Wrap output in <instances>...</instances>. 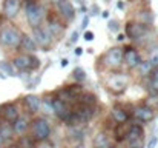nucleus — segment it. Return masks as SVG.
Wrapping results in <instances>:
<instances>
[{
    "mask_svg": "<svg viewBox=\"0 0 158 148\" xmlns=\"http://www.w3.org/2000/svg\"><path fill=\"white\" fill-rule=\"evenodd\" d=\"M107 28H109V31H112V33H118V29H120V25H118V22H117V20H109V25H107Z\"/></svg>",
    "mask_w": 158,
    "mask_h": 148,
    "instance_id": "obj_36",
    "label": "nucleus"
},
{
    "mask_svg": "<svg viewBox=\"0 0 158 148\" xmlns=\"http://www.w3.org/2000/svg\"><path fill=\"white\" fill-rule=\"evenodd\" d=\"M68 62H69L68 59H63V60H61V66H66V65H68Z\"/></svg>",
    "mask_w": 158,
    "mask_h": 148,
    "instance_id": "obj_45",
    "label": "nucleus"
},
{
    "mask_svg": "<svg viewBox=\"0 0 158 148\" xmlns=\"http://www.w3.org/2000/svg\"><path fill=\"white\" fill-rule=\"evenodd\" d=\"M132 117L135 119L137 123L144 125V123H149V122H152V120L155 119V110H152L151 106L141 103V105H138V106L134 108Z\"/></svg>",
    "mask_w": 158,
    "mask_h": 148,
    "instance_id": "obj_8",
    "label": "nucleus"
},
{
    "mask_svg": "<svg viewBox=\"0 0 158 148\" xmlns=\"http://www.w3.org/2000/svg\"><path fill=\"white\" fill-rule=\"evenodd\" d=\"M35 141L31 136H20V139L17 141V147L19 148H35Z\"/></svg>",
    "mask_w": 158,
    "mask_h": 148,
    "instance_id": "obj_29",
    "label": "nucleus"
},
{
    "mask_svg": "<svg viewBox=\"0 0 158 148\" xmlns=\"http://www.w3.org/2000/svg\"><path fill=\"white\" fill-rule=\"evenodd\" d=\"M143 137H144V128H143V125L132 123L131 128H129V131H127V136H126V141L124 142H129V145L141 147Z\"/></svg>",
    "mask_w": 158,
    "mask_h": 148,
    "instance_id": "obj_10",
    "label": "nucleus"
},
{
    "mask_svg": "<svg viewBox=\"0 0 158 148\" xmlns=\"http://www.w3.org/2000/svg\"><path fill=\"white\" fill-rule=\"evenodd\" d=\"M137 70H138V73H140V76H141V77H148V76H151V73H152L154 66L149 63V60H141V62L138 63Z\"/></svg>",
    "mask_w": 158,
    "mask_h": 148,
    "instance_id": "obj_28",
    "label": "nucleus"
},
{
    "mask_svg": "<svg viewBox=\"0 0 158 148\" xmlns=\"http://www.w3.org/2000/svg\"><path fill=\"white\" fill-rule=\"evenodd\" d=\"M31 37L34 39V42L37 43V47L42 48L43 51H49V49L52 48L54 40H55L45 25H40V26L32 28V34H31Z\"/></svg>",
    "mask_w": 158,
    "mask_h": 148,
    "instance_id": "obj_5",
    "label": "nucleus"
},
{
    "mask_svg": "<svg viewBox=\"0 0 158 148\" xmlns=\"http://www.w3.org/2000/svg\"><path fill=\"white\" fill-rule=\"evenodd\" d=\"M40 110H42V113H43L45 116L52 114V96H51V94H48V96H45V97L42 99Z\"/></svg>",
    "mask_w": 158,
    "mask_h": 148,
    "instance_id": "obj_27",
    "label": "nucleus"
},
{
    "mask_svg": "<svg viewBox=\"0 0 158 148\" xmlns=\"http://www.w3.org/2000/svg\"><path fill=\"white\" fill-rule=\"evenodd\" d=\"M77 103H81V105H92V106H95V105H97V96H95L94 93L83 91V93L77 97Z\"/></svg>",
    "mask_w": 158,
    "mask_h": 148,
    "instance_id": "obj_24",
    "label": "nucleus"
},
{
    "mask_svg": "<svg viewBox=\"0 0 158 148\" xmlns=\"http://www.w3.org/2000/svg\"><path fill=\"white\" fill-rule=\"evenodd\" d=\"M83 37H85V40H88V42H91V40H94V33H91V31H85V34H83Z\"/></svg>",
    "mask_w": 158,
    "mask_h": 148,
    "instance_id": "obj_38",
    "label": "nucleus"
},
{
    "mask_svg": "<svg viewBox=\"0 0 158 148\" xmlns=\"http://www.w3.org/2000/svg\"><path fill=\"white\" fill-rule=\"evenodd\" d=\"M0 70H2L5 74H8V76H15V70H14L12 63H9V62L2 60V62H0Z\"/></svg>",
    "mask_w": 158,
    "mask_h": 148,
    "instance_id": "obj_33",
    "label": "nucleus"
},
{
    "mask_svg": "<svg viewBox=\"0 0 158 148\" xmlns=\"http://www.w3.org/2000/svg\"><path fill=\"white\" fill-rule=\"evenodd\" d=\"M110 116H112V119H114L115 123H123V122H126V120L131 119L129 113H127L123 106H120V105L112 106V110H110Z\"/></svg>",
    "mask_w": 158,
    "mask_h": 148,
    "instance_id": "obj_22",
    "label": "nucleus"
},
{
    "mask_svg": "<svg viewBox=\"0 0 158 148\" xmlns=\"http://www.w3.org/2000/svg\"><path fill=\"white\" fill-rule=\"evenodd\" d=\"M149 63H151L154 68H155V66H158V47L151 51V56H149Z\"/></svg>",
    "mask_w": 158,
    "mask_h": 148,
    "instance_id": "obj_35",
    "label": "nucleus"
},
{
    "mask_svg": "<svg viewBox=\"0 0 158 148\" xmlns=\"http://www.w3.org/2000/svg\"><path fill=\"white\" fill-rule=\"evenodd\" d=\"M25 16H26L28 25L32 29L35 26L43 25V20L46 17V9L37 0H28L26 2V6H25Z\"/></svg>",
    "mask_w": 158,
    "mask_h": 148,
    "instance_id": "obj_1",
    "label": "nucleus"
},
{
    "mask_svg": "<svg viewBox=\"0 0 158 148\" xmlns=\"http://www.w3.org/2000/svg\"><path fill=\"white\" fill-rule=\"evenodd\" d=\"M31 59H32V54L20 52L12 59L11 63H12L14 70H17V71H31Z\"/></svg>",
    "mask_w": 158,
    "mask_h": 148,
    "instance_id": "obj_14",
    "label": "nucleus"
},
{
    "mask_svg": "<svg viewBox=\"0 0 158 148\" xmlns=\"http://www.w3.org/2000/svg\"><path fill=\"white\" fill-rule=\"evenodd\" d=\"M29 131H31V137L35 142H43V141L49 139L52 128H51V123L46 119V116H37L32 119V122L29 125Z\"/></svg>",
    "mask_w": 158,
    "mask_h": 148,
    "instance_id": "obj_2",
    "label": "nucleus"
},
{
    "mask_svg": "<svg viewBox=\"0 0 158 148\" xmlns=\"http://www.w3.org/2000/svg\"><path fill=\"white\" fill-rule=\"evenodd\" d=\"M102 16H103V19H107V17H109V11H103Z\"/></svg>",
    "mask_w": 158,
    "mask_h": 148,
    "instance_id": "obj_46",
    "label": "nucleus"
},
{
    "mask_svg": "<svg viewBox=\"0 0 158 148\" xmlns=\"http://www.w3.org/2000/svg\"><path fill=\"white\" fill-rule=\"evenodd\" d=\"M78 40V31H74L72 34H71V39H69V42H68V47L69 45H75V42Z\"/></svg>",
    "mask_w": 158,
    "mask_h": 148,
    "instance_id": "obj_37",
    "label": "nucleus"
},
{
    "mask_svg": "<svg viewBox=\"0 0 158 148\" xmlns=\"http://www.w3.org/2000/svg\"><path fill=\"white\" fill-rule=\"evenodd\" d=\"M3 144H5V139H3V137H2V134H0V147H2Z\"/></svg>",
    "mask_w": 158,
    "mask_h": 148,
    "instance_id": "obj_48",
    "label": "nucleus"
},
{
    "mask_svg": "<svg viewBox=\"0 0 158 148\" xmlns=\"http://www.w3.org/2000/svg\"><path fill=\"white\" fill-rule=\"evenodd\" d=\"M131 125H132L131 119L123 122V123H117L115 125V128H114V139H115V142L121 144V142L126 141V136H127V131H129Z\"/></svg>",
    "mask_w": 158,
    "mask_h": 148,
    "instance_id": "obj_20",
    "label": "nucleus"
},
{
    "mask_svg": "<svg viewBox=\"0 0 158 148\" xmlns=\"http://www.w3.org/2000/svg\"><path fill=\"white\" fill-rule=\"evenodd\" d=\"M42 2H49V0H42Z\"/></svg>",
    "mask_w": 158,
    "mask_h": 148,
    "instance_id": "obj_53",
    "label": "nucleus"
},
{
    "mask_svg": "<svg viewBox=\"0 0 158 148\" xmlns=\"http://www.w3.org/2000/svg\"><path fill=\"white\" fill-rule=\"evenodd\" d=\"M22 36L23 33L14 25H5L0 28V43L5 48L19 49Z\"/></svg>",
    "mask_w": 158,
    "mask_h": 148,
    "instance_id": "obj_3",
    "label": "nucleus"
},
{
    "mask_svg": "<svg viewBox=\"0 0 158 148\" xmlns=\"http://www.w3.org/2000/svg\"><path fill=\"white\" fill-rule=\"evenodd\" d=\"M158 144V137L157 136H154L152 139H151V142H149V145H148V148H155V145Z\"/></svg>",
    "mask_w": 158,
    "mask_h": 148,
    "instance_id": "obj_40",
    "label": "nucleus"
},
{
    "mask_svg": "<svg viewBox=\"0 0 158 148\" xmlns=\"http://www.w3.org/2000/svg\"><path fill=\"white\" fill-rule=\"evenodd\" d=\"M144 105L151 106L152 110H158V93L148 94V97H146V100H144Z\"/></svg>",
    "mask_w": 158,
    "mask_h": 148,
    "instance_id": "obj_32",
    "label": "nucleus"
},
{
    "mask_svg": "<svg viewBox=\"0 0 158 148\" xmlns=\"http://www.w3.org/2000/svg\"><path fill=\"white\" fill-rule=\"evenodd\" d=\"M92 145H94V148H112L109 134H107L106 131H98V133L94 136Z\"/></svg>",
    "mask_w": 158,
    "mask_h": 148,
    "instance_id": "obj_23",
    "label": "nucleus"
},
{
    "mask_svg": "<svg viewBox=\"0 0 158 148\" xmlns=\"http://www.w3.org/2000/svg\"><path fill=\"white\" fill-rule=\"evenodd\" d=\"M0 111H2V106H0Z\"/></svg>",
    "mask_w": 158,
    "mask_h": 148,
    "instance_id": "obj_55",
    "label": "nucleus"
},
{
    "mask_svg": "<svg viewBox=\"0 0 158 148\" xmlns=\"http://www.w3.org/2000/svg\"><path fill=\"white\" fill-rule=\"evenodd\" d=\"M127 148H143V147H137V145H129Z\"/></svg>",
    "mask_w": 158,
    "mask_h": 148,
    "instance_id": "obj_50",
    "label": "nucleus"
},
{
    "mask_svg": "<svg viewBox=\"0 0 158 148\" xmlns=\"http://www.w3.org/2000/svg\"><path fill=\"white\" fill-rule=\"evenodd\" d=\"M0 114L3 116V120L12 123V122L20 116V110H19V106H17L15 103H5V105L2 106Z\"/></svg>",
    "mask_w": 158,
    "mask_h": 148,
    "instance_id": "obj_18",
    "label": "nucleus"
},
{
    "mask_svg": "<svg viewBox=\"0 0 158 148\" xmlns=\"http://www.w3.org/2000/svg\"><path fill=\"white\" fill-rule=\"evenodd\" d=\"M39 148H55V147H54L51 142H48V141H43V142H40V147H39Z\"/></svg>",
    "mask_w": 158,
    "mask_h": 148,
    "instance_id": "obj_39",
    "label": "nucleus"
},
{
    "mask_svg": "<svg viewBox=\"0 0 158 148\" xmlns=\"http://www.w3.org/2000/svg\"><path fill=\"white\" fill-rule=\"evenodd\" d=\"M123 6H124V5H123V3H121V2H118V3H117V8H120V9H121V8H123Z\"/></svg>",
    "mask_w": 158,
    "mask_h": 148,
    "instance_id": "obj_47",
    "label": "nucleus"
},
{
    "mask_svg": "<svg viewBox=\"0 0 158 148\" xmlns=\"http://www.w3.org/2000/svg\"><path fill=\"white\" fill-rule=\"evenodd\" d=\"M124 39H126V36H124V34H117V40H118V42H123Z\"/></svg>",
    "mask_w": 158,
    "mask_h": 148,
    "instance_id": "obj_41",
    "label": "nucleus"
},
{
    "mask_svg": "<svg viewBox=\"0 0 158 148\" xmlns=\"http://www.w3.org/2000/svg\"><path fill=\"white\" fill-rule=\"evenodd\" d=\"M105 2H109V0H105Z\"/></svg>",
    "mask_w": 158,
    "mask_h": 148,
    "instance_id": "obj_56",
    "label": "nucleus"
},
{
    "mask_svg": "<svg viewBox=\"0 0 158 148\" xmlns=\"http://www.w3.org/2000/svg\"><path fill=\"white\" fill-rule=\"evenodd\" d=\"M106 87L115 96L123 94L127 90V87H129V76L126 73H121V71H114L106 79Z\"/></svg>",
    "mask_w": 158,
    "mask_h": 148,
    "instance_id": "obj_4",
    "label": "nucleus"
},
{
    "mask_svg": "<svg viewBox=\"0 0 158 148\" xmlns=\"http://www.w3.org/2000/svg\"><path fill=\"white\" fill-rule=\"evenodd\" d=\"M63 122H64V125H66V127H69V128H78L80 125H83V123H81V120H80V117L77 116V113H75L74 110L68 114V117H66Z\"/></svg>",
    "mask_w": 158,
    "mask_h": 148,
    "instance_id": "obj_25",
    "label": "nucleus"
},
{
    "mask_svg": "<svg viewBox=\"0 0 158 148\" xmlns=\"http://www.w3.org/2000/svg\"><path fill=\"white\" fill-rule=\"evenodd\" d=\"M8 148H19V147H17V144H11V145H8Z\"/></svg>",
    "mask_w": 158,
    "mask_h": 148,
    "instance_id": "obj_49",
    "label": "nucleus"
},
{
    "mask_svg": "<svg viewBox=\"0 0 158 148\" xmlns=\"http://www.w3.org/2000/svg\"><path fill=\"white\" fill-rule=\"evenodd\" d=\"M103 65L109 71H118L123 65V48L112 47L107 49V52L103 56Z\"/></svg>",
    "mask_w": 158,
    "mask_h": 148,
    "instance_id": "obj_6",
    "label": "nucleus"
},
{
    "mask_svg": "<svg viewBox=\"0 0 158 148\" xmlns=\"http://www.w3.org/2000/svg\"><path fill=\"white\" fill-rule=\"evenodd\" d=\"M92 14H94V16H95V14H98V6H97V5H94V6H92Z\"/></svg>",
    "mask_w": 158,
    "mask_h": 148,
    "instance_id": "obj_42",
    "label": "nucleus"
},
{
    "mask_svg": "<svg viewBox=\"0 0 158 148\" xmlns=\"http://www.w3.org/2000/svg\"><path fill=\"white\" fill-rule=\"evenodd\" d=\"M75 148H85V147H83V145H77Z\"/></svg>",
    "mask_w": 158,
    "mask_h": 148,
    "instance_id": "obj_52",
    "label": "nucleus"
},
{
    "mask_svg": "<svg viewBox=\"0 0 158 148\" xmlns=\"http://www.w3.org/2000/svg\"><path fill=\"white\" fill-rule=\"evenodd\" d=\"M140 62H141V56H140L138 49L135 48V47H126V48H123V63L129 70H135Z\"/></svg>",
    "mask_w": 158,
    "mask_h": 148,
    "instance_id": "obj_9",
    "label": "nucleus"
},
{
    "mask_svg": "<svg viewBox=\"0 0 158 148\" xmlns=\"http://www.w3.org/2000/svg\"><path fill=\"white\" fill-rule=\"evenodd\" d=\"M40 103H42V97L37 94H28L23 97V105L31 114H35L40 111Z\"/></svg>",
    "mask_w": 158,
    "mask_h": 148,
    "instance_id": "obj_19",
    "label": "nucleus"
},
{
    "mask_svg": "<svg viewBox=\"0 0 158 148\" xmlns=\"http://www.w3.org/2000/svg\"><path fill=\"white\" fill-rule=\"evenodd\" d=\"M77 116L80 117L81 123H88L89 120H92V117L95 116V106L92 105H81V103H75V106L72 108Z\"/></svg>",
    "mask_w": 158,
    "mask_h": 148,
    "instance_id": "obj_15",
    "label": "nucleus"
},
{
    "mask_svg": "<svg viewBox=\"0 0 158 148\" xmlns=\"http://www.w3.org/2000/svg\"><path fill=\"white\" fill-rule=\"evenodd\" d=\"M75 54H77V56L83 54V49H81V48H75Z\"/></svg>",
    "mask_w": 158,
    "mask_h": 148,
    "instance_id": "obj_44",
    "label": "nucleus"
},
{
    "mask_svg": "<svg viewBox=\"0 0 158 148\" xmlns=\"http://www.w3.org/2000/svg\"><path fill=\"white\" fill-rule=\"evenodd\" d=\"M46 28H48V31L51 33V36H52L54 39H60L63 34H64V31H66V26L55 17V16H48V19H46Z\"/></svg>",
    "mask_w": 158,
    "mask_h": 148,
    "instance_id": "obj_12",
    "label": "nucleus"
},
{
    "mask_svg": "<svg viewBox=\"0 0 158 148\" xmlns=\"http://www.w3.org/2000/svg\"><path fill=\"white\" fill-rule=\"evenodd\" d=\"M64 88L68 90V93H69L72 97L75 99V100H77V97H78V96L85 91L83 85H81V83H77V82H75V83H72V85H68V87H64Z\"/></svg>",
    "mask_w": 158,
    "mask_h": 148,
    "instance_id": "obj_30",
    "label": "nucleus"
},
{
    "mask_svg": "<svg viewBox=\"0 0 158 148\" xmlns=\"http://www.w3.org/2000/svg\"><path fill=\"white\" fill-rule=\"evenodd\" d=\"M88 22H89V19H88V17H85V20H83V25H81V26H83V28H86V26H88Z\"/></svg>",
    "mask_w": 158,
    "mask_h": 148,
    "instance_id": "obj_43",
    "label": "nucleus"
},
{
    "mask_svg": "<svg viewBox=\"0 0 158 148\" xmlns=\"http://www.w3.org/2000/svg\"><path fill=\"white\" fill-rule=\"evenodd\" d=\"M19 49H22L23 52H28V54H34L39 49V47H37V43L34 42V39L29 34H23L22 40H20V45H19Z\"/></svg>",
    "mask_w": 158,
    "mask_h": 148,
    "instance_id": "obj_21",
    "label": "nucleus"
},
{
    "mask_svg": "<svg viewBox=\"0 0 158 148\" xmlns=\"http://www.w3.org/2000/svg\"><path fill=\"white\" fill-rule=\"evenodd\" d=\"M138 22H141V23H144V25H151V23H152V12H151V11H141Z\"/></svg>",
    "mask_w": 158,
    "mask_h": 148,
    "instance_id": "obj_34",
    "label": "nucleus"
},
{
    "mask_svg": "<svg viewBox=\"0 0 158 148\" xmlns=\"http://www.w3.org/2000/svg\"><path fill=\"white\" fill-rule=\"evenodd\" d=\"M148 29H149V25H144L138 20H132V22L126 23V34L124 36L127 39H131L132 42H138Z\"/></svg>",
    "mask_w": 158,
    "mask_h": 148,
    "instance_id": "obj_7",
    "label": "nucleus"
},
{
    "mask_svg": "<svg viewBox=\"0 0 158 148\" xmlns=\"http://www.w3.org/2000/svg\"><path fill=\"white\" fill-rule=\"evenodd\" d=\"M55 8L64 22H72L75 19V8L71 3V0H60L55 3Z\"/></svg>",
    "mask_w": 158,
    "mask_h": 148,
    "instance_id": "obj_11",
    "label": "nucleus"
},
{
    "mask_svg": "<svg viewBox=\"0 0 158 148\" xmlns=\"http://www.w3.org/2000/svg\"><path fill=\"white\" fill-rule=\"evenodd\" d=\"M0 134L5 141H9L12 136H14V131H12V125L6 120L0 122Z\"/></svg>",
    "mask_w": 158,
    "mask_h": 148,
    "instance_id": "obj_26",
    "label": "nucleus"
},
{
    "mask_svg": "<svg viewBox=\"0 0 158 148\" xmlns=\"http://www.w3.org/2000/svg\"><path fill=\"white\" fill-rule=\"evenodd\" d=\"M12 131H14V136H25L28 131H29V125H31V120L26 117V116H19L12 123Z\"/></svg>",
    "mask_w": 158,
    "mask_h": 148,
    "instance_id": "obj_16",
    "label": "nucleus"
},
{
    "mask_svg": "<svg viewBox=\"0 0 158 148\" xmlns=\"http://www.w3.org/2000/svg\"><path fill=\"white\" fill-rule=\"evenodd\" d=\"M22 6V0H5L3 2V16L6 19H15Z\"/></svg>",
    "mask_w": 158,
    "mask_h": 148,
    "instance_id": "obj_17",
    "label": "nucleus"
},
{
    "mask_svg": "<svg viewBox=\"0 0 158 148\" xmlns=\"http://www.w3.org/2000/svg\"><path fill=\"white\" fill-rule=\"evenodd\" d=\"M71 111H72V106L69 103H66V102H63L57 97H52V114L57 119L64 120Z\"/></svg>",
    "mask_w": 158,
    "mask_h": 148,
    "instance_id": "obj_13",
    "label": "nucleus"
},
{
    "mask_svg": "<svg viewBox=\"0 0 158 148\" xmlns=\"http://www.w3.org/2000/svg\"><path fill=\"white\" fill-rule=\"evenodd\" d=\"M112 148H120V147H112Z\"/></svg>",
    "mask_w": 158,
    "mask_h": 148,
    "instance_id": "obj_54",
    "label": "nucleus"
},
{
    "mask_svg": "<svg viewBox=\"0 0 158 148\" xmlns=\"http://www.w3.org/2000/svg\"><path fill=\"white\" fill-rule=\"evenodd\" d=\"M72 79H74L77 83H81V82H85V80H86V71H85L81 66H77V68H74V71H72Z\"/></svg>",
    "mask_w": 158,
    "mask_h": 148,
    "instance_id": "obj_31",
    "label": "nucleus"
},
{
    "mask_svg": "<svg viewBox=\"0 0 158 148\" xmlns=\"http://www.w3.org/2000/svg\"><path fill=\"white\" fill-rule=\"evenodd\" d=\"M49 2H52V3H57V2H60V0H49Z\"/></svg>",
    "mask_w": 158,
    "mask_h": 148,
    "instance_id": "obj_51",
    "label": "nucleus"
}]
</instances>
